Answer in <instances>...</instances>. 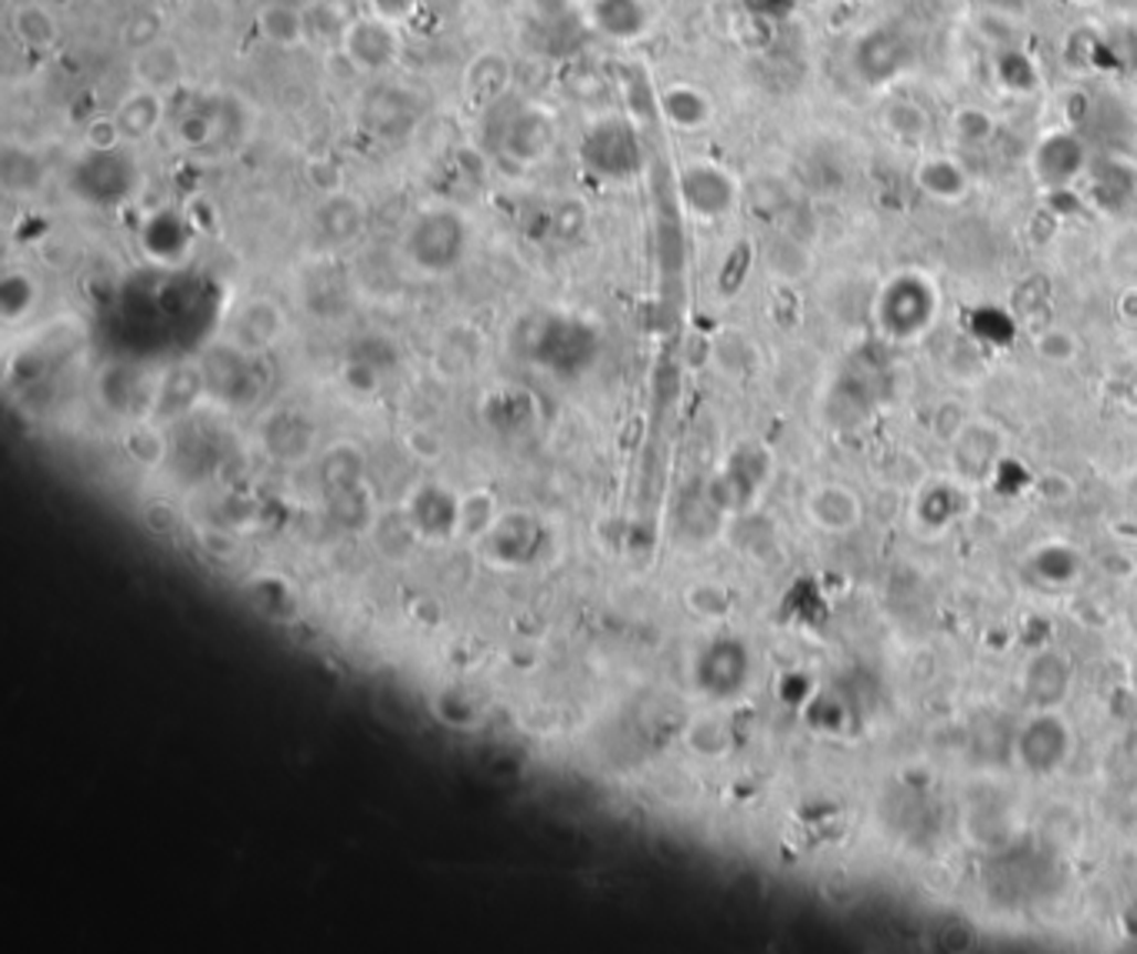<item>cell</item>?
Here are the masks:
<instances>
[{
  "label": "cell",
  "mask_w": 1137,
  "mask_h": 954,
  "mask_svg": "<svg viewBox=\"0 0 1137 954\" xmlns=\"http://www.w3.org/2000/svg\"><path fill=\"white\" fill-rule=\"evenodd\" d=\"M41 4H48V8L54 11V8H67V4H71V0H41Z\"/></svg>",
  "instance_id": "cell-20"
},
{
  "label": "cell",
  "mask_w": 1137,
  "mask_h": 954,
  "mask_svg": "<svg viewBox=\"0 0 1137 954\" xmlns=\"http://www.w3.org/2000/svg\"><path fill=\"white\" fill-rule=\"evenodd\" d=\"M1081 167H1084V147L1071 134H1057V137L1044 140L1038 157H1034V170H1038L1041 184H1047V187L1071 184L1081 174Z\"/></svg>",
  "instance_id": "cell-9"
},
{
  "label": "cell",
  "mask_w": 1137,
  "mask_h": 954,
  "mask_svg": "<svg viewBox=\"0 0 1137 954\" xmlns=\"http://www.w3.org/2000/svg\"><path fill=\"white\" fill-rule=\"evenodd\" d=\"M1038 354L1044 360H1054V364H1067L1074 360L1077 354V337L1064 327H1047L1041 337H1038Z\"/></svg>",
  "instance_id": "cell-16"
},
{
  "label": "cell",
  "mask_w": 1137,
  "mask_h": 954,
  "mask_svg": "<svg viewBox=\"0 0 1137 954\" xmlns=\"http://www.w3.org/2000/svg\"><path fill=\"white\" fill-rule=\"evenodd\" d=\"M804 514L824 534H851L861 524V517H864V504H861V497L848 484L824 481V484L808 491Z\"/></svg>",
  "instance_id": "cell-4"
},
{
  "label": "cell",
  "mask_w": 1137,
  "mask_h": 954,
  "mask_svg": "<svg viewBox=\"0 0 1137 954\" xmlns=\"http://www.w3.org/2000/svg\"><path fill=\"white\" fill-rule=\"evenodd\" d=\"M160 114H164V104H160L157 91L140 87V91H134V94H127V97L120 101V107H117L114 117H117L124 137L140 140V137H147V134L160 124Z\"/></svg>",
  "instance_id": "cell-10"
},
{
  "label": "cell",
  "mask_w": 1137,
  "mask_h": 954,
  "mask_svg": "<svg viewBox=\"0 0 1137 954\" xmlns=\"http://www.w3.org/2000/svg\"><path fill=\"white\" fill-rule=\"evenodd\" d=\"M934 311H937L934 284L924 274L907 271L884 284L877 297V327L891 340H914L917 334L930 327Z\"/></svg>",
  "instance_id": "cell-1"
},
{
  "label": "cell",
  "mask_w": 1137,
  "mask_h": 954,
  "mask_svg": "<svg viewBox=\"0 0 1137 954\" xmlns=\"http://www.w3.org/2000/svg\"><path fill=\"white\" fill-rule=\"evenodd\" d=\"M134 77L150 87V91H164L173 87L183 77V54L177 44L170 41H154L150 48L134 51V64H130Z\"/></svg>",
  "instance_id": "cell-8"
},
{
  "label": "cell",
  "mask_w": 1137,
  "mask_h": 954,
  "mask_svg": "<svg viewBox=\"0 0 1137 954\" xmlns=\"http://www.w3.org/2000/svg\"><path fill=\"white\" fill-rule=\"evenodd\" d=\"M958 511H961V494L951 484H927L924 494L917 497V517L934 527L951 524Z\"/></svg>",
  "instance_id": "cell-15"
},
{
  "label": "cell",
  "mask_w": 1137,
  "mask_h": 954,
  "mask_svg": "<svg viewBox=\"0 0 1137 954\" xmlns=\"http://www.w3.org/2000/svg\"><path fill=\"white\" fill-rule=\"evenodd\" d=\"M951 444H955L958 471L968 478H981L1001 468V434L985 421H968L965 431Z\"/></svg>",
  "instance_id": "cell-7"
},
{
  "label": "cell",
  "mask_w": 1137,
  "mask_h": 954,
  "mask_svg": "<svg viewBox=\"0 0 1137 954\" xmlns=\"http://www.w3.org/2000/svg\"><path fill=\"white\" fill-rule=\"evenodd\" d=\"M750 678V654L740 641L734 638H724V641H714L704 658H701V668H697V681L704 691H710L714 698H730V694H740V688L747 684Z\"/></svg>",
  "instance_id": "cell-5"
},
{
  "label": "cell",
  "mask_w": 1137,
  "mask_h": 954,
  "mask_svg": "<svg viewBox=\"0 0 1137 954\" xmlns=\"http://www.w3.org/2000/svg\"><path fill=\"white\" fill-rule=\"evenodd\" d=\"M1134 805H1137V791H1134Z\"/></svg>",
  "instance_id": "cell-22"
},
{
  "label": "cell",
  "mask_w": 1137,
  "mask_h": 954,
  "mask_svg": "<svg viewBox=\"0 0 1137 954\" xmlns=\"http://www.w3.org/2000/svg\"><path fill=\"white\" fill-rule=\"evenodd\" d=\"M917 180L920 187L927 190V195L940 198V201H958L965 190H968V177L965 170L955 164V160H927L920 170H917Z\"/></svg>",
  "instance_id": "cell-13"
},
{
  "label": "cell",
  "mask_w": 1137,
  "mask_h": 954,
  "mask_svg": "<svg viewBox=\"0 0 1137 954\" xmlns=\"http://www.w3.org/2000/svg\"><path fill=\"white\" fill-rule=\"evenodd\" d=\"M1074 751V731L1057 711H1034L1014 734V761L1031 778L1057 775Z\"/></svg>",
  "instance_id": "cell-2"
},
{
  "label": "cell",
  "mask_w": 1137,
  "mask_h": 954,
  "mask_svg": "<svg viewBox=\"0 0 1137 954\" xmlns=\"http://www.w3.org/2000/svg\"><path fill=\"white\" fill-rule=\"evenodd\" d=\"M120 41L124 48L130 51H140V48H150L154 41H160V24L154 14H130L120 28Z\"/></svg>",
  "instance_id": "cell-17"
},
{
  "label": "cell",
  "mask_w": 1137,
  "mask_h": 954,
  "mask_svg": "<svg viewBox=\"0 0 1137 954\" xmlns=\"http://www.w3.org/2000/svg\"><path fill=\"white\" fill-rule=\"evenodd\" d=\"M1130 681H1134V691H1137V658H1134V664H1130Z\"/></svg>",
  "instance_id": "cell-21"
},
{
  "label": "cell",
  "mask_w": 1137,
  "mask_h": 954,
  "mask_svg": "<svg viewBox=\"0 0 1137 954\" xmlns=\"http://www.w3.org/2000/svg\"><path fill=\"white\" fill-rule=\"evenodd\" d=\"M1071 658L1057 648H1041L1028 658L1021 671V694L1031 704V711H1057L1071 694Z\"/></svg>",
  "instance_id": "cell-3"
},
{
  "label": "cell",
  "mask_w": 1137,
  "mask_h": 954,
  "mask_svg": "<svg viewBox=\"0 0 1137 954\" xmlns=\"http://www.w3.org/2000/svg\"><path fill=\"white\" fill-rule=\"evenodd\" d=\"M120 137H124V130H120L117 117H94V120L87 124V140H91V147H97V150H110Z\"/></svg>",
  "instance_id": "cell-18"
},
{
  "label": "cell",
  "mask_w": 1137,
  "mask_h": 954,
  "mask_svg": "<svg viewBox=\"0 0 1137 954\" xmlns=\"http://www.w3.org/2000/svg\"><path fill=\"white\" fill-rule=\"evenodd\" d=\"M370 8H373V18H381L388 24H398L401 18L411 14L414 0H370Z\"/></svg>",
  "instance_id": "cell-19"
},
{
  "label": "cell",
  "mask_w": 1137,
  "mask_h": 954,
  "mask_svg": "<svg viewBox=\"0 0 1137 954\" xmlns=\"http://www.w3.org/2000/svg\"><path fill=\"white\" fill-rule=\"evenodd\" d=\"M1031 567H1034V575L1047 585H1071L1081 575V554L1071 544L1054 541V544H1044L1034 551Z\"/></svg>",
  "instance_id": "cell-11"
},
{
  "label": "cell",
  "mask_w": 1137,
  "mask_h": 954,
  "mask_svg": "<svg viewBox=\"0 0 1137 954\" xmlns=\"http://www.w3.org/2000/svg\"><path fill=\"white\" fill-rule=\"evenodd\" d=\"M14 34L24 48L48 51L57 41V21L48 4H24L14 14Z\"/></svg>",
  "instance_id": "cell-12"
},
{
  "label": "cell",
  "mask_w": 1137,
  "mask_h": 954,
  "mask_svg": "<svg viewBox=\"0 0 1137 954\" xmlns=\"http://www.w3.org/2000/svg\"><path fill=\"white\" fill-rule=\"evenodd\" d=\"M261 34L274 48H294L304 41V14L287 4H271L261 11Z\"/></svg>",
  "instance_id": "cell-14"
},
{
  "label": "cell",
  "mask_w": 1137,
  "mask_h": 954,
  "mask_svg": "<svg viewBox=\"0 0 1137 954\" xmlns=\"http://www.w3.org/2000/svg\"><path fill=\"white\" fill-rule=\"evenodd\" d=\"M284 331V314L274 301L267 297H254L248 301L234 321H231V340L238 350H248V354H257L264 347H271Z\"/></svg>",
  "instance_id": "cell-6"
}]
</instances>
